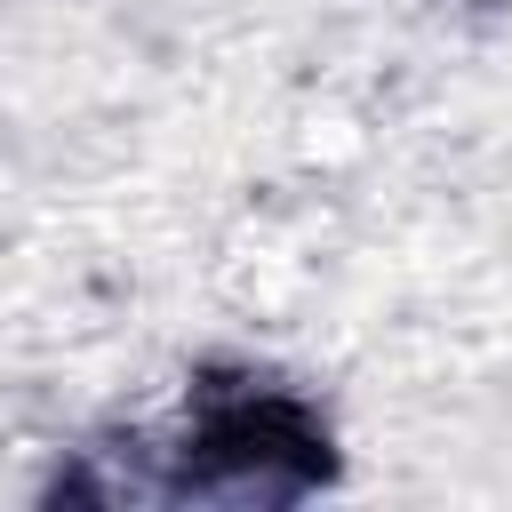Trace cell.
<instances>
[{"instance_id":"obj_1","label":"cell","mask_w":512,"mask_h":512,"mask_svg":"<svg viewBox=\"0 0 512 512\" xmlns=\"http://www.w3.org/2000/svg\"><path fill=\"white\" fill-rule=\"evenodd\" d=\"M144 456H168L160 496H296L328 472V424L272 376L200 384Z\"/></svg>"}]
</instances>
